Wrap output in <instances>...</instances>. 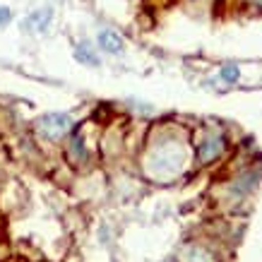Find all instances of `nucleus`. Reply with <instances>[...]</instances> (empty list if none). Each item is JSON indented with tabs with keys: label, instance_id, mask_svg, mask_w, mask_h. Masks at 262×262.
<instances>
[{
	"label": "nucleus",
	"instance_id": "9d476101",
	"mask_svg": "<svg viewBox=\"0 0 262 262\" xmlns=\"http://www.w3.org/2000/svg\"><path fill=\"white\" fill-rule=\"evenodd\" d=\"M10 17H12V12H10L8 8H0V27H3V24H8Z\"/></svg>",
	"mask_w": 262,
	"mask_h": 262
},
{
	"label": "nucleus",
	"instance_id": "7ed1b4c3",
	"mask_svg": "<svg viewBox=\"0 0 262 262\" xmlns=\"http://www.w3.org/2000/svg\"><path fill=\"white\" fill-rule=\"evenodd\" d=\"M51 19H53V10L51 8H43V10H36L32 15L27 17V27L34 29V32H46L51 27Z\"/></svg>",
	"mask_w": 262,
	"mask_h": 262
},
{
	"label": "nucleus",
	"instance_id": "1a4fd4ad",
	"mask_svg": "<svg viewBox=\"0 0 262 262\" xmlns=\"http://www.w3.org/2000/svg\"><path fill=\"white\" fill-rule=\"evenodd\" d=\"M72 151L80 154V157H84V147H82V137L80 135H75V140H72Z\"/></svg>",
	"mask_w": 262,
	"mask_h": 262
},
{
	"label": "nucleus",
	"instance_id": "20e7f679",
	"mask_svg": "<svg viewBox=\"0 0 262 262\" xmlns=\"http://www.w3.org/2000/svg\"><path fill=\"white\" fill-rule=\"evenodd\" d=\"M96 41H99V46L106 51V53H120L123 51V39H120L116 32H111V29H103V32H99V36H96Z\"/></svg>",
	"mask_w": 262,
	"mask_h": 262
},
{
	"label": "nucleus",
	"instance_id": "6e6552de",
	"mask_svg": "<svg viewBox=\"0 0 262 262\" xmlns=\"http://www.w3.org/2000/svg\"><path fill=\"white\" fill-rule=\"evenodd\" d=\"M241 77V70H238V65H224L222 68V80L224 82H236Z\"/></svg>",
	"mask_w": 262,
	"mask_h": 262
},
{
	"label": "nucleus",
	"instance_id": "423d86ee",
	"mask_svg": "<svg viewBox=\"0 0 262 262\" xmlns=\"http://www.w3.org/2000/svg\"><path fill=\"white\" fill-rule=\"evenodd\" d=\"M183 262H214V260H212V255L207 253L205 248L190 246L185 248V253H183Z\"/></svg>",
	"mask_w": 262,
	"mask_h": 262
},
{
	"label": "nucleus",
	"instance_id": "39448f33",
	"mask_svg": "<svg viewBox=\"0 0 262 262\" xmlns=\"http://www.w3.org/2000/svg\"><path fill=\"white\" fill-rule=\"evenodd\" d=\"M222 149H224L222 137H212V140H207L205 144H200V159L202 161L214 159V157H219V151Z\"/></svg>",
	"mask_w": 262,
	"mask_h": 262
},
{
	"label": "nucleus",
	"instance_id": "f257e3e1",
	"mask_svg": "<svg viewBox=\"0 0 262 262\" xmlns=\"http://www.w3.org/2000/svg\"><path fill=\"white\" fill-rule=\"evenodd\" d=\"M183 166V151L176 144H164L149 159V171L154 176H173Z\"/></svg>",
	"mask_w": 262,
	"mask_h": 262
},
{
	"label": "nucleus",
	"instance_id": "f03ea898",
	"mask_svg": "<svg viewBox=\"0 0 262 262\" xmlns=\"http://www.w3.org/2000/svg\"><path fill=\"white\" fill-rule=\"evenodd\" d=\"M70 127H72V118L68 113H46L36 123V130L48 140H60L63 135L70 133Z\"/></svg>",
	"mask_w": 262,
	"mask_h": 262
},
{
	"label": "nucleus",
	"instance_id": "0eeeda50",
	"mask_svg": "<svg viewBox=\"0 0 262 262\" xmlns=\"http://www.w3.org/2000/svg\"><path fill=\"white\" fill-rule=\"evenodd\" d=\"M75 58L84 65H99V58H96V53L87 46V43H80V46L75 48Z\"/></svg>",
	"mask_w": 262,
	"mask_h": 262
}]
</instances>
